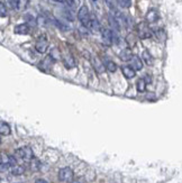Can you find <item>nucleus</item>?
<instances>
[{"label": "nucleus", "mask_w": 182, "mask_h": 183, "mask_svg": "<svg viewBox=\"0 0 182 183\" xmlns=\"http://www.w3.org/2000/svg\"><path fill=\"white\" fill-rule=\"evenodd\" d=\"M92 62H93V65H95V69L97 70V71L99 72V73H101V72H103V70H105V65H103L101 62H100L99 59H93L92 60Z\"/></svg>", "instance_id": "21"}, {"label": "nucleus", "mask_w": 182, "mask_h": 183, "mask_svg": "<svg viewBox=\"0 0 182 183\" xmlns=\"http://www.w3.org/2000/svg\"><path fill=\"white\" fill-rule=\"evenodd\" d=\"M106 69H107L109 72H115L117 70V65H116L115 62L112 61H107L106 62Z\"/></svg>", "instance_id": "26"}, {"label": "nucleus", "mask_w": 182, "mask_h": 183, "mask_svg": "<svg viewBox=\"0 0 182 183\" xmlns=\"http://www.w3.org/2000/svg\"><path fill=\"white\" fill-rule=\"evenodd\" d=\"M108 20H109V25H110L111 28H112V32H119V29H120V25H119V23L115 19V17L112 16L111 14H109Z\"/></svg>", "instance_id": "15"}, {"label": "nucleus", "mask_w": 182, "mask_h": 183, "mask_svg": "<svg viewBox=\"0 0 182 183\" xmlns=\"http://www.w3.org/2000/svg\"><path fill=\"white\" fill-rule=\"evenodd\" d=\"M71 183H86V182H84V180H83V179H78V180H74V181H72Z\"/></svg>", "instance_id": "36"}, {"label": "nucleus", "mask_w": 182, "mask_h": 183, "mask_svg": "<svg viewBox=\"0 0 182 183\" xmlns=\"http://www.w3.org/2000/svg\"><path fill=\"white\" fill-rule=\"evenodd\" d=\"M78 19L80 20V23L82 24V26L88 27L89 21H90L91 19V16L87 6H82V7L79 9V11H78Z\"/></svg>", "instance_id": "1"}, {"label": "nucleus", "mask_w": 182, "mask_h": 183, "mask_svg": "<svg viewBox=\"0 0 182 183\" xmlns=\"http://www.w3.org/2000/svg\"><path fill=\"white\" fill-rule=\"evenodd\" d=\"M25 20H26V24L28 26H35L37 24V19H35L32 15H26L25 16Z\"/></svg>", "instance_id": "25"}, {"label": "nucleus", "mask_w": 182, "mask_h": 183, "mask_svg": "<svg viewBox=\"0 0 182 183\" xmlns=\"http://www.w3.org/2000/svg\"><path fill=\"white\" fill-rule=\"evenodd\" d=\"M129 63H131V68L134 69L135 71H141L143 69V62L138 56H136V55L133 56L132 60L129 61Z\"/></svg>", "instance_id": "10"}, {"label": "nucleus", "mask_w": 182, "mask_h": 183, "mask_svg": "<svg viewBox=\"0 0 182 183\" xmlns=\"http://www.w3.org/2000/svg\"><path fill=\"white\" fill-rule=\"evenodd\" d=\"M63 64L67 69H73L75 66V61L73 59V56L71 54L69 55H65L63 57Z\"/></svg>", "instance_id": "12"}, {"label": "nucleus", "mask_w": 182, "mask_h": 183, "mask_svg": "<svg viewBox=\"0 0 182 183\" xmlns=\"http://www.w3.org/2000/svg\"><path fill=\"white\" fill-rule=\"evenodd\" d=\"M117 1L123 8H129L132 6V0H117Z\"/></svg>", "instance_id": "30"}, {"label": "nucleus", "mask_w": 182, "mask_h": 183, "mask_svg": "<svg viewBox=\"0 0 182 183\" xmlns=\"http://www.w3.org/2000/svg\"><path fill=\"white\" fill-rule=\"evenodd\" d=\"M122 72H123V74L127 79H133L136 75V71H135L134 69H132L131 66H123L122 68Z\"/></svg>", "instance_id": "14"}, {"label": "nucleus", "mask_w": 182, "mask_h": 183, "mask_svg": "<svg viewBox=\"0 0 182 183\" xmlns=\"http://www.w3.org/2000/svg\"><path fill=\"white\" fill-rule=\"evenodd\" d=\"M53 1H55V2H64L65 0H53Z\"/></svg>", "instance_id": "37"}, {"label": "nucleus", "mask_w": 182, "mask_h": 183, "mask_svg": "<svg viewBox=\"0 0 182 183\" xmlns=\"http://www.w3.org/2000/svg\"><path fill=\"white\" fill-rule=\"evenodd\" d=\"M47 48H48V40H47V37H46V35H42L40 38L37 40V42H36L35 50L38 53L43 54V53H45L46 51H47Z\"/></svg>", "instance_id": "5"}, {"label": "nucleus", "mask_w": 182, "mask_h": 183, "mask_svg": "<svg viewBox=\"0 0 182 183\" xmlns=\"http://www.w3.org/2000/svg\"><path fill=\"white\" fill-rule=\"evenodd\" d=\"M92 1H97V0H92Z\"/></svg>", "instance_id": "38"}, {"label": "nucleus", "mask_w": 182, "mask_h": 183, "mask_svg": "<svg viewBox=\"0 0 182 183\" xmlns=\"http://www.w3.org/2000/svg\"><path fill=\"white\" fill-rule=\"evenodd\" d=\"M126 42H127V44H128V46H129V47L134 46V45H135V37H134V35H133V34H129V35L127 36Z\"/></svg>", "instance_id": "31"}, {"label": "nucleus", "mask_w": 182, "mask_h": 183, "mask_svg": "<svg viewBox=\"0 0 182 183\" xmlns=\"http://www.w3.org/2000/svg\"><path fill=\"white\" fill-rule=\"evenodd\" d=\"M136 88H137V91L138 92H144L146 90V81L145 79H139L136 83Z\"/></svg>", "instance_id": "20"}, {"label": "nucleus", "mask_w": 182, "mask_h": 183, "mask_svg": "<svg viewBox=\"0 0 182 183\" xmlns=\"http://www.w3.org/2000/svg\"><path fill=\"white\" fill-rule=\"evenodd\" d=\"M88 28L93 33L100 32V29H101V28H100V24L96 17L91 16V19H90V21H89V25H88Z\"/></svg>", "instance_id": "11"}, {"label": "nucleus", "mask_w": 182, "mask_h": 183, "mask_svg": "<svg viewBox=\"0 0 182 183\" xmlns=\"http://www.w3.org/2000/svg\"><path fill=\"white\" fill-rule=\"evenodd\" d=\"M137 33H138L139 38H142V40L150 38L153 35L152 29L148 27V25L146 23H139L138 26H137Z\"/></svg>", "instance_id": "2"}, {"label": "nucleus", "mask_w": 182, "mask_h": 183, "mask_svg": "<svg viewBox=\"0 0 182 183\" xmlns=\"http://www.w3.org/2000/svg\"><path fill=\"white\" fill-rule=\"evenodd\" d=\"M154 35L156 36V38H158V40H160V42H164L166 38V35H165V32L163 30V29H156L154 32Z\"/></svg>", "instance_id": "22"}, {"label": "nucleus", "mask_w": 182, "mask_h": 183, "mask_svg": "<svg viewBox=\"0 0 182 183\" xmlns=\"http://www.w3.org/2000/svg\"><path fill=\"white\" fill-rule=\"evenodd\" d=\"M16 155L18 157H20L21 159H24V161H32L34 159V154H33L32 148L28 147V146H25V147L17 149Z\"/></svg>", "instance_id": "3"}, {"label": "nucleus", "mask_w": 182, "mask_h": 183, "mask_svg": "<svg viewBox=\"0 0 182 183\" xmlns=\"http://www.w3.org/2000/svg\"><path fill=\"white\" fill-rule=\"evenodd\" d=\"M25 172V167L21 165H16V166L11 167V174L14 175H21Z\"/></svg>", "instance_id": "23"}, {"label": "nucleus", "mask_w": 182, "mask_h": 183, "mask_svg": "<svg viewBox=\"0 0 182 183\" xmlns=\"http://www.w3.org/2000/svg\"><path fill=\"white\" fill-rule=\"evenodd\" d=\"M158 18H160V15H158L156 9H151L146 14V21L148 24H154V23H156L158 20Z\"/></svg>", "instance_id": "7"}, {"label": "nucleus", "mask_w": 182, "mask_h": 183, "mask_svg": "<svg viewBox=\"0 0 182 183\" xmlns=\"http://www.w3.org/2000/svg\"><path fill=\"white\" fill-rule=\"evenodd\" d=\"M65 4L69 8L74 9L78 5H79V0H65Z\"/></svg>", "instance_id": "28"}, {"label": "nucleus", "mask_w": 182, "mask_h": 183, "mask_svg": "<svg viewBox=\"0 0 182 183\" xmlns=\"http://www.w3.org/2000/svg\"><path fill=\"white\" fill-rule=\"evenodd\" d=\"M54 61H55V59L53 57V56L50 54L48 56H46L45 59H44L42 62H41L40 64V68L42 69V70H44V71H47L48 69L52 66V64L54 63Z\"/></svg>", "instance_id": "8"}, {"label": "nucleus", "mask_w": 182, "mask_h": 183, "mask_svg": "<svg viewBox=\"0 0 182 183\" xmlns=\"http://www.w3.org/2000/svg\"><path fill=\"white\" fill-rule=\"evenodd\" d=\"M0 16L1 17L7 16V8H6V6H5L4 2L0 4Z\"/></svg>", "instance_id": "32"}, {"label": "nucleus", "mask_w": 182, "mask_h": 183, "mask_svg": "<svg viewBox=\"0 0 182 183\" xmlns=\"http://www.w3.org/2000/svg\"><path fill=\"white\" fill-rule=\"evenodd\" d=\"M8 164L10 167H14L17 165V162H16V159L14 156H9V159H8Z\"/></svg>", "instance_id": "33"}, {"label": "nucleus", "mask_w": 182, "mask_h": 183, "mask_svg": "<svg viewBox=\"0 0 182 183\" xmlns=\"http://www.w3.org/2000/svg\"><path fill=\"white\" fill-rule=\"evenodd\" d=\"M35 183H48L46 180H44V179H37L35 181Z\"/></svg>", "instance_id": "35"}, {"label": "nucleus", "mask_w": 182, "mask_h": 183, "mask_svg": "<svg viewBox=\"0 0 182 183\" xmlns=\"http://www.w3.org/2000/svg\"><path fill=\"white\" fill-rule=\"evenodd\" d=\"M28 6V0H17V4H16V8L18 10H25L27 8Z\"/></svg>", "instance_id": "24"}, {"label": "nucleus", "mask_w": 182, "mask_h": 183, "mask_svg": "<svg viewBox=\"0 0 182 183\" xmlns=\"http://www.w3.org/2000/svg\"><path fill=\"white\" fill-rule=\"evenodd\" d=\"M31 169L34 172H38L41 170V162L37 159H35V157L31 161Z\"/></svg>", "instance_id": "19"}, {"label": "nucleus", "mask_w": 182, "mask_h": 183, "mask_svg": "<svg viewBox=\"0 0 182 183\" xmlns=\"http://www.w3.org/2000/svg\"><path fill=\"white\" fill-rule=\"evenodd\" d=\"M73 171L70 167H63L59 171V180L62 182H71L73 180Z\"/></svg>", "instance_id": "4"}, {"label": "nucleus", "mask_w": 182, "mask_h": 183, "mask_svg": "<svg viewBox=\"0 0 182 183\" xmlns=\"http://www.w3.org/2000/svg\"><path fill=\"white\" fill-rule=\"evenodd\" d=\"M10 131H11V129H10V126H9L7 123H1V125H0V134L2 136H7L10 134Z\"/></svg>", "instance_id": "18"}, {"label": "nucleus", "mask_w": 182, "mask_h": 183, "mask_svg": "<svg viewBox=\"0 0 182 183\" xmlns=\"http://www.w3.org/2000/svg\"><path fill=\"white\" fill-rule=\"evenodd\" d=\"M142 60L144 61V63L146 64V65H148V66L154 63V59H153V56H152V54H151L147 50H145V51L142 53Z\"/></svg>", "instance_id": "13"}, {"label": "nucleus", "mask_w": 182, "mask_h": 183, "mask_svg": "<svg viewBox=\"0 0 182 183\" xmlns=\"http://www.w3.org/2000/svg\"><path fill=\"white\" fill-rule=\"evenodd\" d=\"M9 2H10V5H11V7H12V8H15V7H16L17 0H9Z\"/></svg>", "instance_id": "34"}, {"label": "nucleus", "mask_w": 182, "mask_h": 183, "mask_svg": "<svg viewBox=\"0 0 182 183\" xmlns=\"http://www.w3.org/2000/svg\"><path fill=\"white\" fill-rule=\"evenodd\" d=\"M101 38H102V42L105 45L107 46H110L112 42H114V37H112V30L110 29H107L105 28L101 30Z\"/></svg>", "instance_id": "6"}, {"label": "nucleus", "mask_w": 182, "mask_h": 183, "mask_svg": "<svg viewBox=\"0 0 182 183\" xmlns=\"http://www.w3.org/2000/svg\"><path fill=\"white\" fill-rule=\"evenodd\" d=\"M62 15H63V17L65 18L67 20H69V21H73L74 20V15H73V11L71 10V8H64L63 10H62Z\"/></svg>", "instance_id": "17"}, {"label": "nucleus", "mask_w": 182, "mask_h": 183, "mask_svg": "<svg viewBox=\"0 0 182 183\" xmlns=\"http://www.w3.org/2000/svg\"><path fill=\"white\" fill-rule=\"evenodd\" d=\"M53 23L56 25V27L60 28V29H61V30H63V32H65V30H67V29H69V27H67V25H64L63 23L59 21L57 19H53Z\"/></svg>", "instance_id": "27"}, {"label": "nucleus", "mask_w": 182, "mask_h": 183, "mask_svg": "<svg viewBox=\"0 0 182 183\" xmlns=\"http://www.w3.org/2000/svg\"><path fill=\"white\" fill-rule=\"evenodd\" d=\"M133 56L134 55L132 54V51L131 50H128V48L123 50V51L120 52V54H119V57H120L123 61H131Z\"/></svg>", "instance_id": "16"}, {"label": "nucleus", "mask_w": 182, "mask_h": 183, "mask_svg": "<svg viewBox=\"0 0 182 183\" xmlns=\"http://www.w3.org/2000/svg\"><path fill=\"white\" fill-rule=\"evenodd\" d=\"M29 29H31L29 26L26 23H24V24H19L15 26L14 32H15V34H18V35H27L29 33Z\"/></svg>", "instance_id": "9"}, {"label": "nucleus", "mask_w": 182, "mask_h": 183, "mask_svg": "<svg viewBox=\"0 0 182 183\" xmlns=\"http://www.w3.org/2000/svg\"><path fill=\"white\" fill-rule=\"evenodd\" d=\"M105 2H106V5H107L111 10H115L116 6H117V4H118V1H117V0H105Z\"/></svg>", "instance_id": "29"}]
</instances>
